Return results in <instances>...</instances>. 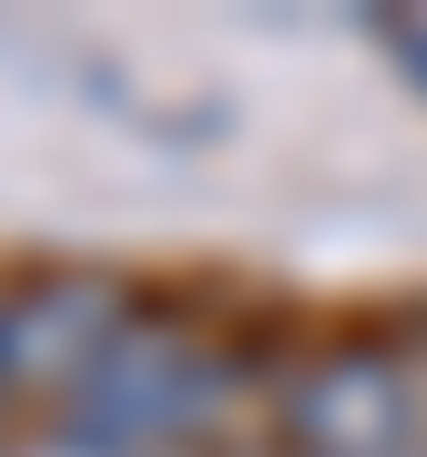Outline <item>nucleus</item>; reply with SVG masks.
<instances>
[{
	"label": "nucleus",
	"instance_id": "f257e3e1",
	"mask_svg": "<svg viewBox=\"0 0 427 457\" xmlns=\"http://www.w3.org/2000/svg\"><path fill=\"white\" fill-rule=\"evenodd\" d=\"M214 396V356L163 315H122V336L102 345V366L71 386L62 437H82L92 457H163Z\"/></svg>",
	"mask_w": 427,
	"mask_h": 457
},
{
	"label": "nucleus",
	"instance_id": "20e7f679",
	"mask_svg": "<svg viewBox=\"0 0 427 457\" xmlns=\"http://www.w3.org/2000/svg\"><path fill=\"white\" fill-rule=\"evenodd\" d=\"M387 41H397V62H407V71H417V82H427V31H417V21H397V31H387Z\"/></svg>",
	"mask_w": 427,
	"mask_h": 457
},
{
	"label": "nucleus",
	"instance_id": "423d86ee",
	"mask_svg": "<svg viewBox=\"0 0 427 457\" xmlns=\"http://www.w3.org/2000/svg\"><path fill=\"white\" fill-rule=\"evenodd\" d=\"M163 457H183V447H163Z\"/></svg>",
	"mask_w": 427,
	"mask_h": 457
},
{
	"label": "nucleus",
	"instance_id": "7ed1b4c3",
	"mask_svg": "<svg viewBox=\"0 0 427 457\" xmlns=\"http://www.w3.org/2000/svg\"><path fill=\"white\" fill-rule=\"evenodd\" d=\"M285 447L296 457H397L407 447V366L387 345H326L285 376Z\"/></svg>",
	"mask_w": 427,
	"mask_h": 457
},
{
	"label": "nucleus",
	"instance_id": "39448f33",
	"mask_svg": "<svg viewBox=\"0 0 427 457\" xmlns=\"http://www.w3.org/2000/svg\"><path fill=\"white\" fill-rule=\"evenodd\" d=\"M11 457H92L82 437H62V427H51V437H31V447H11Z\"/></svg>",
	"mask_w": 427,
	"mask_h": 457
},
{
	"label": "nucleus",
	"instance_id": "f03ea898",
	"mask_svg": "<svg viewBox=\"0 0 427 457\" xmlns=\"http://www.w3.org/2000/svg\"><path fill=\"white\" fill-rule=\"evenodd\" d=\"M122 295L102 275H31L21 295H0V396H62L102 366V345L122 336Z\"/></svg>",
	"mask_w": 427,
	"mask_h": 457
}]
</instances>
